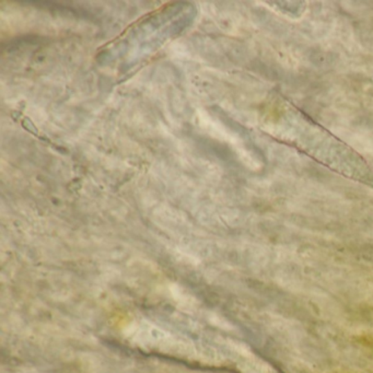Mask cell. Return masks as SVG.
<instances>
[{
  "mask_svg": "<svg viewBox=\"0 0 373 373\" xmlns=\"http://www.w3.org/2000/svg\"><path fill=\"white\" fill-rule=\"evenodd\" d=\"M133 337L142 346L157 348L163 352L184 354V355L192 354L193 352L192 347L189 346V344H185L181 339L176 338L158 329H150L146 327L145 329L137 332Z\"/></svg>",
  "mask_w": 373,
  "mask_h": 373,
  "instance_id": "6da1fadb",
  "label": "cell"
},
{
  "mask_svg": "<svg viewBox=\"0 0 373 373\" xmlns=\"http://www.w3.org/2000/svg\"><path fill=\"white\" fill-rule=\"evenodd\" d=\"M242 355L247 358V361L245 363V373H273V370L267 363L251 355L250 352L242 350Z\"/></svg>",
  "mask_w": 373,
  "mask_h": 373,
  "instance_id": "7a4b0ae2",
  "label": "cell"
}]
</instances>
